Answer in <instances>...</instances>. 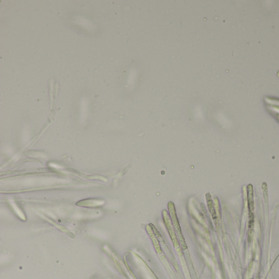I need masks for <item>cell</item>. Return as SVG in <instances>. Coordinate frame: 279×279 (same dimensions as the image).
<instances>
[{
    "mask_svg": "<svg viewBox=\"0 0 279 279\" xmlns=\"http://www.w3.org/2000/svg\"><path fill=\"white\" fill-rule=\"evenodd\" d=\"M207 202H208V206H209V208H210V210L212 215H213V218L215 219V210H214V206L212 205V202L210 203V199H209L208 195H207Z\"/></svg>",
    "mask_w": 279,
    "mask_h": 279,
    "instance_id": "1",
    "label": "cell"
}]
</instances>
